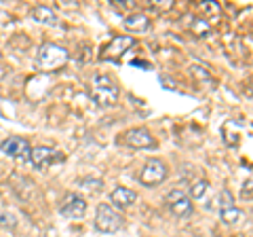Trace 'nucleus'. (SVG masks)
Returning a JSON list of instances; mask_svg holds the SVG:
<instances>
[{"instance_id":"nucleus-12","label":"nucleus","mask_w":253,"mask_h":237,"mask_svg":"<svg viewBox=\"0 0 253 237\" xmlns=\"http://www.w3.org/2000/svg\"><path fill=\"white\" fill-rule=\"evenodd\" d=\"M32 17H34L38 23H44V26H57V15H55L53 9H49V6H36L34 11H32Z\"/></svg>"},{"instance_id":"nucleus-7","label":"nucleus","mask_w":253,"mask_h":237,"mask_svg":"<svg viewBox=\"0 0 253 237\" xmlns=\"http://www.w3.org/2000/svg\"><path fill=\"white\" fill-rule=\"evenodd\" d=\"M59 214L66 218H83L86 214V201L83 197L70 193L63 197V201L59 203Z\"/></svg>"},{"instance_id":"nucleus-13","label":"nucleus","mask_w":253,"mask_h":237,"mask_svg":"<svg viewBox=\"0 0 253 237\" xmlns=\"http://www.w3.org/2000/svg\"><path fill=\"white\" fill-rule=\"evenodd\" d=\"M125 28L129 32H144V30L150 28V19L146 17L144 13H137V15H131V17L125 19Z\"/></svg>"},{"instance_id":"nucleus-2","label":"nucleus","mask_w":253,"mask_h":237,"mask_svg":"<svg viewBox=\"0 0 253 237\" xmlns=\"http://www.w3.org/2000/svg\"><path fill=\"white\" fill-rule=\"evenodd\" d=\"M91 96L101 108L114 106L116 100H118V87L110 76L97 74L93 78V85H91Z\"/></svg>"},{"instance_id":"nucleus-16","label":"nucleus","mask_w":253,"mask_h":237,"mask_svg":"<svg viewBox=\"0 0 253 237\" xmlns=\"http://www.w3.org/2000/svg\"><path fill=\"white\" fill-rule=\"evenodd\" d=\"M78 186L93 193V191H101V188H104V182H101L99 178H83L81 182H78Z\"/></svg>"},{"instance_id":"nucleus-5","label":"nucleus","mask_w":253,"mask_h":237,"mask_svg":"<svg viewBox=\"0 0 253 237\" xmlns=\"http://www.w3.org/2000/svg\"><path fill=\"white\" fill-rule=\"evenodd\" d=\"M165 203L169 205V210L177 218H186V216H190L194 212L192 199H190L184 191H171L167 197H165Z\"/></svg>"},{"instance_id":"nucleus-4","label":"nucleus","mask_w":253,"mask_h":237,"mask_svg":"<svg viewBox=\"0 0 253 237\" xmlns=\"http://www.w3.org/2000/svg\"><path fill=\"white\" fill-rule=\"evenodd\" d=\"M167 178V165L161 159H148L139 174V182L144 186H156Z\"/></svg>"},{"instance_id":"nucleus-9","label":"nucleus","mask_w":253,"mask_h":237,"mask_svg":"<svg viewBox=\"0 0 253 237\" xmlns=\"http://www.w3.org/2000/svg\"><path fill=\"white\" fill-rule=\"evenodd\" d=\"M0 151L13 157V159H28L32 148L28 144V140H23V138H6L2 144H0Z\"/></svg>"},{"instance_id":"nucleus-10","label":"nucleus","mask_w":253,"mask_h":237,"mask_svg":"<svg viewBox=\"0 0 253 237\" xmlns=\"http://www.w3.org/2000/svg\"><path fill=\"white\" fill-rule=\"evenodd\" d=\"M135 45V38L133 36H114L112 41H110V45L106 47L104 51V58H121L123 53H126L131 49V47Z\"/></svg>"},{"instance_id":"nucleus-6","label":"nucleus","mask_w":253,"mask_h":237,"mask_svg":"<svg viewBox=\"0 0 253 237\" xmlns=\"http://www.w3.org/2000/svg\"><path fill=\"white\" fill-rule=\"evenodd\" d=\"M61 159H63L61 153H57L55 148H49V146H34L30 151V161L36 170H46L55 161H61Z\"/></svg>"},{"instance_id":"nucleus-18","label":"nucleus","mask_w":253,"mask_h":237,"mask_svg":"<svg viewBox=\"0 0 253 237\" xmlns=\"http://www.w3.org/2000/svg\"><path fill=\"white\" fill-rule=\"evenodd\" d=\"M0 227L13 229L15 227V216H11V214H0Z\"/></svg>"},{"instance_id":"nucleus-15","label":"nucleus","mask_w":253,"mask_h":237,"mask_svg":"<svg viewBox=\"0 0 253 237\" xmlns=\"http://www.w3.org/2000/svg\"><path fill=\"white\" fill-rule=\"evenodd\" d=\"M207 188H209L207 180H199V182H194L192 186H190V199H201V197L207 193Z\"/></svg>"},{"instance_id":"nucleus-3","label":"nucleus","mask_w":253,"mask_h":237,"mask_svg":"<svg viewBox=\"0 0 253 237\" xmlns=\"http://www.w3.org/2000/svg\"><path fill=\"white\" fill-rule=\"evenodd\" d=\"M125 218L108 203L97 205V216H95V229L99 233H116L118 229H123Z\"/></svg>"},{"instance_id":"nucleus-1","label":"nucleus","mask_w":253,"mask_h":237,"mask_svg":"<svg viewBox=\"0 0 253 237\" xmlns=\"http://www.w3.org/2000/svg\"><path fill=\"white\" fill-rule=\"evenodd\" d=\"M70 53L68 49L55 45V43H44L41 45V49L36 53V66L44 70V72H53V70H59L68 64Z\"/></svg>"},{"instance_id":"nucleus-17","label":"nucleus","mask_w":253,"mask_h":237,"mask_svg":"<svg viewBox=\"0 0 253 237\" xmlns=\"http://www.w3.org/2000/svg\"><path fill=\"white\" fill-rule=\"evenodd\" d=\"M219 208L221 210H226V208H234V197H232V193L230 191H228V188H226V191H221L219 193Z\"/></svg>"},{"instance_id":"nucleus-19","label":"nucleus","mask_w":253,"mask_h":237,"mask_svg":"<svg viewBox=\"0 0 253 237\" xmlns=\"http://www.w3.org/2000/svg\"><path fill=\"white\" fill-rule=\"evenodd\" d=\"M251 184H253V180L251 178H247V182L243 184V191H241V195H243V199H251Z\"/></svg>"},{"instance_id":"nucleus-8","label":"nucleus","mask_w":253,"mask_h":237,"mask_svg":"<svg viewBox=\"0 0 253 237\" xmlns=\"http://www.w3.org/2000/svg\"><path fill=\"white\" fill-rule=\"evenodd\" d=\"M123 138H125L126 144L133 146V148H154V146H156L154 136H152V133H150L148 129H144V127L129 129Z\"/></svg>"},{"instance_id":"nucleus-14","label":"nucleus","mask_w":253,"mask_h":237,"mask_svg":"<svg viewBox=\"0 0 253 237\" xmlns=\"http://www.w3.org/2000/svg\"><path fill=\"white\" fill-rule=\"evenodd\" d=\"M219 216H221V223L224 225H236V223H241L243 220L245 212L239 210V208H226V210L219 212Z\"/></svg>"},{"instance_id":"nucleus-11","label":"nucleus","mask_w":253,"mask_h":237,"mask_svg":"<svg viewBox=\"0 0 253 237\" xmlns=\"http://www.w3.org/2000/svg\"><path fill=\"white\" fill-rule=\"evenodd\" d=\"M110 201H112L114 205H118V208H129V205H133L137 201V193L131 191V188L118 186L110 193Z\"/></svg>"}]
</instances>
